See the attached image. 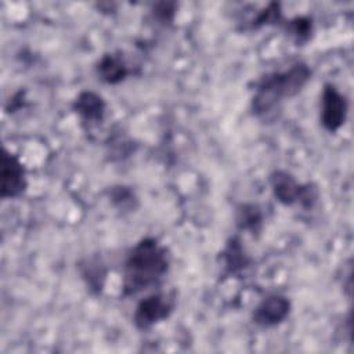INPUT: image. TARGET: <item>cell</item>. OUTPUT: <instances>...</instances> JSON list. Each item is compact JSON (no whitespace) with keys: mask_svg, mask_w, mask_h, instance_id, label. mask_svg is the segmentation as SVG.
Returning a JSON list of instances; mask_svg holds the SVG:
<instances>
[{"mask_svg":"<svg viewBox=\"0 0 354 354\" xmlns=\"http://www.w3.org/2000/svg\"><path fill=\"white\" fill-rule=\"evenodd\" d=\"M346 98L332 84H325L322 91L321 122L328 131H336L346 120Z\"/></svg>","mask_w":354,"mask_h":354,"instance_id":"5","label":"cell"},{"mask_svg":"<svg viewBox=\"0 0 354 354\" xmlns=\"http://www.w3.org/2000/svg\"><path fill=\"white\" fill-rule=\"evenodd\" d=\"M289 32L297 43H304L311 35V21L304 17H297L289 22Z\"/></svg>","mask_w":354,"mask_h":354,"instance_id":"13","label":"cell"},{"mask_svg":"<svg viewBox=\"0 0 354 354\" xmlns=\"http://www.w3.org/2000/svg\"><path fill=\"white\" fill-rule=\"evenodd\" d=\"M236 220H238V225L242 230H249L254 234L256 231L260 230L263 217H261V212L257 206H254V205H242L241 209L238 210Z\"/></svg>","mask_w":354,"mask_h":354,"instance_id":"11","label":"cell"},{"mask_svg":"<svg viewBox=\"0 0 354 354\" xmlns=\"http://www.w3.org/2000/svg\"><path fill=\"white\" fill-rule=\"evenodd\" d=\"M73 108L86 122H100L105 113L104 100L93 91L80 93L75 100Z\"/></svg>","mask_w":354,"mask_h":354,"instance_id":"8","label":"cell"},{"mask_svg":"<svg viewBox=\"0 0 354 354\" xmlns=\"http://www.w3.org/2000/svg\"><path fill=\"white\" fill-rule=\"evenodd\" d=\"M223 254H224L225 268H227V271L230 274H235V272L241 271L249 263V259L245 254L243 248H242L239 239H236V238H232L230 241V243L227 245V248H225Z\"/></svg>","mask_w":354,"mask_h":354,"instance_id":"10","label":"cell"},{"mask_svg":"<svg viewBox=\"0 0 354 354\" xmlns=\"http://www.w3.org/2000/svg\"><path fill=\"white\" fill-rule=\"evenodd\" d=\"M1 196L17 198L26 188V177L22 163L17 156L4 149L1 156Z\"/></svg>","mask_w":354,"mask_h":354,"instance_id":"4","label":"cell"},{"mask_svg":"<svg viewBox=\"0 0 354 354\" xmlns=\"http://www.w3.org/2000/svg\"><path fill=\"white\" fill-rule=\"evenodd\" d=\"M155 15L162 21H171L173 15H174V6L169 4V3H160L156 6L155 8Z\"/></svg>","mask_w":354,"mask_h":354,"instance_id":"16","label":"cell"},{"mask_svg":"<svg viewBox=\"0 0 354 354\" xmlns=\"http://www.w3.org/2000/svg\"><path fill=\"white\" fill-rule=\"evenodd\" d=\"M97 72L100 79L108 84H116L127 76V68L123 59L113 54H106L100 59Z\"/></svg>","mask_w":354,"mask_h":354,"instance_id":"9","label":"cell"},{"mask_svg":"<svg viewBox=\"0 0 354 354\" xmlns=\"http://www.w3.org/2000/svg\"><path fill=\"white\" fill-rule=\"evenodd\" d=\"M271 187L275 198L283 205H293L299 201L301 185L286 171L278 170L271 174Z\"/></svg>","mask_w":354,"mask_h":354,"instance_id":"7","label":"cell"},{"mask_svg":"<svg viewBox=\"0 0 354 354\" xmlns=\"http://www.w3.org/2000/svg\"><path fill=\"white\" fill-rule=\"evenodd\" d=\"M290 303L286 297L274 295L264 299L254 310L253 321L259 326L271 328L281 324L289 314Z\"/></svg>","mask_w":354,"mask_h":354,"instance_id":"6","label":"cell"},{"mask_svg":"<svg viewBox=\"0 0 354 354\" xmlns=\"http://www.w3.org/2000/svg\"><path fill=\"white\" fill-rule=\"evenodd\" d=\"M173 299L156 293L141 300L134 313V324L138 329H148L156 322L167 318L173 310Z\"/></svg>","mask_w":354,"mask_h":354,"instance_id":"3","label":"cell"},{"mask_svg":"<svg viewBox=\"0 0 354 354\" xmlns=\"http://www.w3.org/2000/svg\"><path fill=\"white\" fill-rule=\"evenodd\" d=\"M311 71L306 64H295L283 72L263 76L256 87L252 106L256 115H268L283 98L296 95L308 82Z\"/></svg>","mask_w":354,"mask_h":354,"instance_id":"2","label":"cell"},{"mask_svg":"<svg viewBox=\"0 0 354 354\" xmlns=\"http://www.w3.org/2000/svg\"><path fill=\"white\" fill-rule=\"evenodd\" d=\"M281 19V10H279V4L278 3H271L267 8H264L257 18L253 21V26L259 28L261 25H270V24H275Z\"/></svg>","mask_w":354,"mask_h":354,"instance_id":"14","label":"cell"},{"mask_svg":"<svg viewBox=\"0 0 354 354\" xmlns=\"http://www.w3.org/2000/svg\"><path fill=\"white\" fill-rule=\"evenodd\" d=\"M169 259L166 250L153 238L140 241L129 254L124 264L123 290L134 295L156 283L167 271Z\"/></svg>","mask_w":354,"mask_h":354,"instance_id":"1","label":"cell"},{"mask_svg":"<svg viewBox=\"0 0 354 354\" xmlns=\"http://www.w3.org/2000/svg\"><path fill=\"white\" fill-rule=\"evenodd\" d=\"M112 201L115 205H118L122 209L130 207L133 205L134 201V195L130 189L124 188V187H118L112 191Z\"/></svg>","mask_w":354,"mask_h":354,"instance_id":"15","label":"cell"},{"mask_svg":"<svg viewBox=\"0 0 354 354\" xmlns=\"http://www.w3.org/2000/svg\"><path fill=\"white\" fill-rule=\"evenodd\" d=\"M83 277L86 278L87 285H88L91 289H97V292H98V290H101V288H102V285H104L105 271H104V268H102L101 264H98V263L94 261V260H88L87 264L84 266Z\"/></svg>","mask_w":354,"mask_h":354,"instance_id":"12","label":"cell"}]
</instances>
